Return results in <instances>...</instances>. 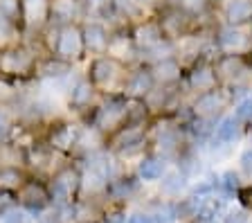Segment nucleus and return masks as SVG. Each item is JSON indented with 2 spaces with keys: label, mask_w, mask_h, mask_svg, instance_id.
I'll use <instances>...</instances> for the list:
<instances>
[{
  "label": "nucleus",
  "mask_w": 252,
  "mask_h": 223,
  "mask_svg": "<svg viewBox=\"0 0 252 223\" xmlns=\"http://www.w3.org/2000/svg\"><path fill=\"white\" fill-rule=\"evenodd\" d=\"M0 223H30V217L23 210L11 205L7 210H0Z\"/></svg>",
  "instance_id": "473e14b6"
},
{
  "label": "nucleus",
  "mask_w": 252,
  "mask_h": 223,
  "mask_svg": "<svg viewBox=\"0 0 252 223\" xmlns=\"http://www.w3.org/2000/svg\"><path fill=\"white\" fill-rule=\"evenodd\" d=\"M239 165H241V169L252 178V147L246 149V151L241 154V158H239Z\"/></svg>",
  "instance_id": "f704fd0d"
},
{
  "label": "nucleus",
  "mask_w": 252,
  "mask_h": 223,
  "mask_svg": "<svg viewBox=\"0 0 252 223\" xmlns=\"http://www.w3.org/2000/svg\"><path fill=\"white\" fill-rule=\"evenodd\" d=\"M21 93H23V86L21 84H14V81L0 77V106H11L18 99H21Z\"/></svg>",
  "instance_id": "a878e982"
},
{
  "label": "nucleus",
  "mask_w": 252,
  "mask_h": 223,
  "mask_svg": "<svg viewBox=\"0 0 252 223\" xmlns=\"http://www.w3.org/2000/svg\"><path fill=\"white\" fill-rule=\"evenodd\" d=\"M106 140L108 138H106L97 127H93V124H88V122H81L72 156L84 158V156H88V154H94V151H99V149L106 147Z\"/></svg>",
  "instance_id": "aec40b11"
},
{
  "label": "nucleus",
  "mask_w": 252,
  "mask_h": 223,
  "mask_svg": "<svg viewBox=\"0 0 252 223\" xmlns=\"http://www.w3.org/2000/svg\"><path fill=\"white\" fill-rule=\"evenodd\" d=\"M0 14L9 18L16 27H18V18H21V0H0Z\"/></svg>",
  "instance_id": "2f4dec72"
},
{
  "label": "nucleus",
  "mask_w": 252,
  "mask_h": 223,
  "mask_svg": "<svg viewBox=\"0 0 252 223\" xmlns=\"http://www.w3.org/2000/svg\"><path fill=\"white\" fill-rule=\"evenodd\" d=\"M106 54L113 57L115 61H120V64H124L126 68H131V65L137 64V48L131 38L128 27H113Z\"/></svg>",
  "instance_id": "dca6fc26"
},
{
  "label": "nucleus",
  "mask_w": 252,
  "mask_h": 223,
  "mask_svg": "<svg viewBox=\"0 0 252 223\" xmlns=\"http://www.w3.org/2000/svg\"><path fill=\"white\" fill-rule=\"evenodd\" d=\"M241 190V183H239V174L232 169L223 171L219 176V191L220 194H225V196H234L236 191Z\"/></svg>",
  "instance_id": "c85d7f7f"
},
{
  "label": "nucleus",
  "mask_w": 252,
  "mask_h": 223,
  "mask_svg": "<svg viewBox=\"0 0 252 223\" xmlns=\"http://www.w3.org/2000/svg\"><path fill=\"white\" fill-rule=\"evenodd\" d=\"M52 57L68 65H79L86 61V48H84V32L81 23H70V25L59 27L57 43H54Z\"/></svg>",
  "instance_id": "423d86ee"
},
{
  "label": "nucleus",
  "mask_w": 252,
  "mask_h": 223,
  "mask_svg": "<svg viewBox=\"0 0 252 223\" xmlns=\"http://www.w3.org/2000/svg\"><path fill=\"white\" fill-rule=\"evenodd\" d=\"M248 57H250V64H252V48H250V52H248Z\"/></svg>",
  "instance_id": "a19ab883"
},
{
  "label": "nucleus",
  "mask_w": 252,
  "mask_h": 223,
  "mask_svg": "<svg viewBox=\"0 0 252 223\" xmlns=\"http://www.w3.org/2000/svg\"><path fill=\"white\" fill-rule=\"evenodd\" d=\"M126 70L128 68L124 64L115 61L108 54H101V57L86 59L84 77L99 91V95H115V93H122Z\"/></svg>",
  "instance_id": "7ed1b4c3"
},
{
  "label": "nucleus",
  "mask_w": 252,
  "mask_h": 223,
  "mask_svg": "<svg viewBox=\"0 0 252 223\" xmlns=\"http://www.w3.org/2000/svg\"><path fill=\"white\" fill-rule=\"evenodd\" d=\"M50 196H52L54 205H68L74 201L79 191H81V169L77 165H65L61 169L52 171V178H50Z\"/></svg>",
  "instance_id": "9d476101"
},
{
  "label": "nucleus",
  "mask_w": 252,
  "mask_h": 223,
  "mask_svg": "<svg viewBox=\"0 0 252 223\" xmlns=\"http://www.w3.org/2000/svg\"><path fill=\"white\" fill-rule=\"evenodd\" d=\"M196 223H219V221H216V217H212V219H196Z\"/></svg>",
  "instance_id": "58836bf2"
},
{
  "label": "nucleus",
  "mask_w": 252,
  "mask_h": 223,
  "mask_svg": "<svg viewBox=\"0 0 252 223\" xmlns=\"http://www.w3.org/2000/svg\"><path fill=\"white\" fill-rule=\"evenodd\" d=\"M140 2H142V5H144V7H149V9H158V7H160V5H162V0H140Z\"/></svg>",
  "instance_id": "4c0bfd02"
},
{
  "label": "nucleus",
  "mask_w": 252,
  "mask_h": 223,
  "mask_svg": "<svg viewBox=\"0 0 252 223\" xmlns=\"http://www.w3.org/2000/svg\"><path fill=\"white\" fill-rule=\"evenodd\" d=\"M86 18V9L81 0H50V25H70L81 23Z\"/></svg>",
  "instance_id": "6ab92c4d"
},
{
  "label": "nucleus",
  "mask_w": 252,
  "mask_h": 223,
  "mask_svg": "<svg viewBox=\"0 0 252 223\" xmlns=\"http://www.w3.org/2000/svg\"><path fill=\"white\" fill-rule=\"evenodd\" d=\"M25 181L27 176L23 171V167H14V165L0 167V191H11L14 194Z\"/></svg>",
  "instance_id": "5701e85b"
},
{
  "label": "nucleus",
  "mask_w": 252,
  "mask_h": 223,
  "mask_svg": "<svg viewBox=\"0 0 252 223\" xmlns=\"http://www.w3.org/2000/svg\"><path fill=\"white\" fill-rule=\"evenodd\" d=\"M16 201L32 214H38V212H43L45 207L52 205V196H50L47 185H43V183H38V181H32V178H27V181L16 190Z\"/></svg>",
  "instance_id": "2eb2a0df"
},
{
  "label": "nucleus",
  "mask_w": 252,
  "mask_h": 223,
  "mask_svg": "<svg viewBox=\"0 0 252 223\" xmlns=\"http://www.w3.org/2000/svg\"><path fill=\"white\" fill-rule=\"evenodd\" d=\"M187 106H189V113H191V120H212V122H216L220 115L227 113V108L232 106V99L225 88L219 86L214 91L191 95Z\"/></svg>",
  "instance_id": "0eeeda50"
},
{
  "label": "nucleus",
  "mask_w": 252,
  "mask_h": 223,
  "mask_svg": "<svg viewBox=\"0 0 252 223\" xmlns=\"http://www.w3.org/2000/svg\"><path fill=\"white\" fill-rule=\"evenodd\" d=\"M232 113H234L239 120H241L243 124H252V93H248V95H243L241 99L234 101V106H232Z\"/></svg>",
  "instance_id": "c756f323"
},
{
  "label": "nucleus",
  "mask_w": 252,
  "mask_h": 223,
  "mask_svg": "<svg viewBox=\"0 0 252 223\" xmlns=\"http://www.w3.org/2000/svg\"><path fill=\"white\" fill-rule=\"evenodd\" d=\"M81 127V120L72 115H63L43 127V142L50 149H54L59 156H70L74 151V142H77V133Z\"/></svg>",
  "instance_id": "20e7f679"
},
{
  "label": "nucleus",
  "mask_w": 252,
  "mask_h": 223,
  "mask_svg": "<svg viewBox=\"0 0 252 223\" xmlns=\"http://www.w3.org/2000/svg\"><path fill=\"white\" fill-rule=\"evenodd\" d=\"M236 194H239V201L243 203V207H246V210H252V187H241Z\"/></svg>",
  "instance_id": "c9c22d12"
},
{
  "label": "nucleus",
  "mask_w": 252,
  "mask_h": 223,
  "mask_svg": "<svg viewBox=\"0 0 252 223\" xmlns=\"http://www.w3.org/2000/svg\"><path fill=\"white\" fill-rule=\"evenodd\" d=\"M128 32H131V38H133V43H135L137 54L149 50V48H153V45H158L162 38H167L162 32V27H160V23H158V18H156V11H153L151 16L128 25Z\"/></svg>",
  "instance_id": "f3484780"
},
{
  "label": "nucleus",
  "mask_w": 252,
  "mask_h": 223,
  "mask_svg": "<svg viewBox=\"0 0 252 223\" xmlns=\"http://www.w3.org/2000/svg\"><path fill=\"white\" fill-rule=\"evenodd\" d=\"M18 38H21L18 27H16L9 18H5L0 14V48H5L7 43H14V41H18Z\"/></svg>",
  "instance_id": "7c9ffc66"
},
{
  "label": "nucleus",
  "mask_w": 252,
  "mask_h": 223,
  "mask_svg": "<svg viewBox=\"0 0 252 223\" xmlns=\"http://www.w3.org/2000/svg\"><path fill=\"white\" fill-rule=\"evenodd\" d=\"M43 54L45 52L36 45V41L18 38L7 43L5 48H0V77L21 86L30 84L36 79V68Z\"/></svg>",
  "instance_id": "f257e3e1"
},
{
  "label": "nucleus",
  "mask_w": 252,
  "mask_h": 223,
  "mask_svg": "<svg viewBox=\"0 0 252 223\" xmlns=\"http://www.w3.org/2000/svg\"><path fill=\"white\" fill-rule=\"evenodd\" d=\"M151 217L156 223H176L180 219V212L178 205H173V203H158Z\"/></svg>",
  "instance_id": "bb28decb"
},
{
  "label": "nucleus",
  "mask_w": 252,
  "mask_h": 223,
  "mask_svg": "<svg viewBox=\"0 0 252 223\" xmlns=\"http://www.w3.org/2000/svg\"><path fill=\"white\" fill-rule=\"evenodd\" d=\"M187 187V176L180 169H167V174L160 178V191L164 196H178Z\"/></svg>",
  "instance_id": "b1692460"
},
{
  "label": "nucleus",
  "mask_w": 252,
  "mask_h": 223,
  "mask_svg": "<svg viewBox=\"0 0 252 223\" xmlns=\"http://www.w3.org/2000/svg\"><path fill=\"white\" fill-rule=\"evenodd\" d=\"M167 174V160L162 156H156V154H144L137 162V178L144 183H156L160 181L162 176Z\"/></svg>",
  "instance_id": "4be33fe9"
},
{
  "label": "nucleus",
  "mask_w": 252,
  "mask_h": 223,
  "mask_svg": "<svg viewBox=\"0 0 252 223\" xmlns=\"http://www.w3.org/2000/svg\"><path fill=\"white\" fill-rule=\"evenodd\" d=\"M86 9V18H101L106 21L110 14V0H81Z\"/></svg>",
  "instance_id": "cd10ccee"
},
{
  "label": "nucleus",
  "mask_w": 252,
  "mask_h": 223,
  "mask_svg": "<svg viewBox=\"0 0 252 223\" xmlns=\"http://www.w3.org/2000/svg\"><path fill=\"white\" fill-rule=\"evenodd\" d=\"M99 91L94 88L93 84H90L86 77H81V79L77 81V84L72 86V91L68 93V99H65V108H68V115L77 117V120H81V117L86 115V113L90 111V108L99 101Z\"/></svg>",
  "instance_id": "ddd939ff"
},
{
  "label": "nucleus",
  "mask_w": 252,
  "mask_h": 223,
  "mask_svg": "<svg viewBox=\"0 0 252 223\" xmlns=\"http://www.w3.org/2000/svg\"><path fill=\"white\" fill-rule=\"evenodd\" d=\"M243 128L246 124L234 115V113H225V115H220L214 124V131L210 135V142L207 147L214 151V149H223V147H230L234 144L236 140H241L243 135Z\"/></svg>",
  "instance_id": "4468645a"
},
{
  "label": "nucleus",
  "mask_w": 252,
  "mask_h": 223,
  "mask_svg": "<svg viewBox=\"0 0 252 223\" xmlns=\"http://www.w3.org/2000/svg\"><path fill=\"white\" fill-rule=\"evenodd\" d=\"M149 68H151V74L156 79V86H167V88L183 86L185 70H187L176 54L173 57H164L160 61H153V64H149Z\"/></svg>",
  "instance_id": "a211bd4d"
},
{
  "label": "nucleus",
  "mask_w": 252,
  "mask_h": 223,
  "mask_svg": "<svg viewBox=\"0 0 252 223\" xmlns=\"http://www.w3.org/2000/svg\"><path fill=\"white\" fill-rule=\"evenodd\" d=\"M126 223H156L151 217V212H133L126 219Z\"/></svg>",
  "instance_id": "e433bc0d"
},
{
  "label": "nucleus",
  "mask_w": 252,
  "mask_h": 223,
  "mask_svg": "<svg viewBox=\"0 0 252 223\" xmlns=\"http://www.w3.org/2000/svg\"><path fill=\"white\" fill-rule=\"evenodd\" d=\"M212 45L216 54H248L252 48V38L248 34V27L216 23L212 30Z\"/></svg>",
  "instance_id": "1a4fd4ad"
},
{
  "label": "nucleus",
  "mask_w": 252,
  "mask_h": 223,
  "mask_svg": "<svg viewBox=\"0 0 252 223\" xmlns=\"http://www.w3.org/2000/svg\"><path fill=\"white\" fill-rule=\"evenodd\" d=\"M153 88H156V79L149 64H135L126 70L124 84H122V95L126 99H144Z\"/></svg>",
  "instance_id": "f8f14e48"
},
{
  "label": "nucleus",
  "mask_w": 252,
  "mask_h": 223,
  "mask_svg": "<svg viewBox=\"0 0 252 223\" xmlns=\"http://www.w3.org/2000/svg\"><path fill=\"white\" fill-rule=\"evenodd\" d=\"M47 25H50V0H21V18H18L21 38L36 41Z\"/></svg>",
  "instance_id": "6e6552de"
},
{
  "label": "nucleus",
  "mask_w": 252,
  "mask_h": 223,
  "mask_svg": "<svg viewBox=\"0 0 252 223\" xmlns=\"http://www.w3.org/2000/svg\"><path fill=\"white\" fill-rule=\"evenodd\" d=\"M248 34H250V38H252V21H250V25H248Z\"/></svg>",
  "instance_id": "ea45409f"
},
{
  "label": "nucleus",
  "mask_w": 252,
  "mask_h": 223,
  "mask_svg": "<svg viewBox=\"0 0 252 223\" xmlns=\"http://www.w3.org/2000/svg\"><path fill=\"white\" fill-rule=\"evenodd\" d=\"M252 21V0H225L220 5V23L234 27H248Z\"/></svg>",
  "instance_id": "412c9836"
},
{
  "label": "nucleus",
  "mask_w": 252,
  "mask_h": 223,
  "mask_svg": "<svg viewBox=\"0 0 252 223\" xmlns=\"http://www.w3.org/2000/svg\"><path fill=\"white\" fill-rule=\"evenodd\" d=\"M223 223H248V210H232L223 217Z\"/></svg>",
  "instance_id": "72a5a7b5"
},
{
  "label": "nucleus",
  "mask_w": 252,
  "mask_h": 223,
  "mask_svg": "<svg viewBox=\"0 0 252 223\" xmlns=\"http://www.w3.org/2000/svg\"><path fill=\"white\" fill-rule=\"evenodd\" d=\"M18 122H16L14 108L11 106H0V144L14 140Z\"/></svg>",
  "instance_id": "393cba45"
},
{
  "label": "nucleus",
  "mask_w": 252,
  "mask_h": 223,
  "mask_svg": "<svg viewBox=\"0 0 252 223\" xmlns=\"http://www.w3.org/2000/svg\"><path fill=\"white\" fill-rule=\"evenodd\" d=\"M81 32H84V48H86V59L90 57H101L108 50L110 32L113 27L101 18H84L81 21Z\"/></svg>",
  "instance_id": "9b49d317"
},
{
  "label": "nucleus",
  "mask_w": 252,
  "mask_h": 223,
  "mask_svg": "<svg viewBox=\"0 0 252 223\" xmlns=\"http://www.w3.org/2000/svg\"><path fill=\"white\" fill-rule=\"evenodd\" d=\"M128 120V99L122 93L115 95H101L99 101L81 117V122H88L97 127L106 138L115 133L120 127H124Z\"/></svg>",
  "instance_id": "f03ea898"
},
{
  "label": "nucleus",
  "mask_w": 252,
  "mask_h": 223,
  "mask_svg": "<svg viewBox=\"0 0 252 223\" xmlns=\"http://www.w3.org/2000/svg\"><path fill=\"white\" fill-rule=\"evenodd\" d=\"M214 57L216 54H207V57H200L187 65L185 79H183V91L187 95L207 93L220 86L219 74H216V68H214Z\"/></svg>",
  "instance_id": "39448f33"
}]
</instances>
